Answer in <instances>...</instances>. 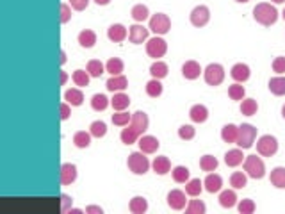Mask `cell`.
I'll list each match as a JSON object with an SVG mask.
<instances>
[{"instance_id": "f35d334b", "label": "cell", "mask_w": 285, "mask_h": 214, "mask_svg": "<svg viewBox=\"0 0 285 214\" xmlns=\"http://www.w3.org/2000/svg\"><path fill=\"white\" fill-rule=\"evenodd\" d=\"M72 78H73V82H75V86H78V88H86V86H89V78H91V75L88 73V70H75Z\"/></svg>"}, {"instance_id": "603a6c76", "label": "cell", "mask_w": 285, "mask_h": 214, "mask_svg": "<svg viewBox=\"0 0 285 214\" xmlns=\"http://www.w3.org/2000/svg\"><path fill=\"white\" fill-rule=\"evenodd\" d=\"M235 204H237V193H235V189H225V191L219 193V205L221 207L230 209Z\"/></svg>"}, {"instance_id": "7bdbcfd3", "label": "cell", "mask_w": 285, "mask_h": 214, "mask_svg": "<svg viewBox=\"0 0 285 214\" xmlns=\"http://www.w3.org/2000/svg\"><path fill=\"white\" fill-rule=\"evenodd\" d=\"M89 132H91V136L93 137H104L107 134V125H105V121L102 120H96L93 121L91 125H89Z\"/></svg>"}, {"instance_id": "ee69618b", "label": "cell", "mask_w": 285, "mask_h": 214, "mask_svg": "<svg viewBox=\"0 0 285 214\" xmlns=\"http://www.w3.org/2000/svg\"><path fill=\"white\" fill-rule=\"evenodd\" d=\"M132 121V115H129L127 111H116L113 115V123L118 127H127Z\"/></svg>"}, {"instance_id": "f6af8a7d", "label": "cell", "mask_w": 285, "mask_h": 214, "mask_svg": "<svg viewBox=\"0 0 285 214\" xmlns=\"http://www.w3.org/2000/svg\"><path fill=\"white\" fill-rule=\"evenodd\" d=\"M218 164H219L218 159L214 156H209V154L200 159V168H202L203 172H214V170L218 168Z\"/></svg>"}, {"instance_id": "4dcf8cb0", "label": "cell", "mask_w": 285, "mask_h": 214, "mask_svg": "<svg viewBox=\"0 0 285 214\" xmlns=\"http://www.w3.org/2000/svg\"><path fill=\"white\" fill-rule=\"evenodd\" d=\"M168 72H170V68H168V64L164 63V61H159L157 59L155 63L152 64L150 66V75H152V78H164L168 75Z\"/></svg>"}, {"instance_id": "cb8c5ba5", "label": "cell", "mask_w": 285, "mask_h": 214, "mask_svg": "<svg viewBox=\"0 0 285 214\" xmlns=\"http://www.w3.org/2000/svg\"><path fill=\"white\" fill-rule=\"evenodd\" d=\"M152 168H153V172L157 175H166V173L171 172V162L166 156L155 157V161L152 162Z\"/></svg>"}, {"instance_id": "816d5d0a", "label": "cell", "mask_w": 285, "mask_h": 214, "mask_svg": "<svg viewBox=\"0 0 285 214\" xmlns=\"http://www.w3.org/2000/svg\"><path fill=\"white\" fill-rule=\"evenodd\" d=\"M273 72L278 73V75H282V73H285V58L284 56H278V58H275V61H273Z\"/></svg>"}, {"instance_id": "db71d44e", "label": "cell", "mask_w": 285, "mask_h": 214, "mask_svg": "<svg viewBox=\"0 0 285 214\" xmlns=\"http://www.w3.org/2000/svg\"><path fill=\"white\" fill-rule=\"evenodd\" d=\"M68 4L72 5L75 11H84L89 5V0H70Z\"/></svg>"}, {"instance_id": "e0dca14e", "label": "cell", "mask_w": 285, "mask_h": 214, "mask_svg": "<svg viewBox=\"0 0 285 214\" xmlns=\"http://www.w3.org/2000/svg\"><path fill=\"white\" fill-rule=\"evenodd\" d=\"M129 86V80L125 75H111V78L105 82V88L113 91V93H119V91H125Z\"/></svg>"}, {"instance_id": "f546056e", "label": "cell", "mask_w": 285, "mask_h": 214, "mask_svg": "<svg viewBox=\"0 0 285 214\" xmlns=\"http://www.w3.org/2000/svg\"><path fill=\"white\" fill-rule=\"evenodd\" d=\"M202 191H203V182L200 178H189L186 182V193L189 195V196H192V198L200 196Z\"/></svg>"}, {"instance_id": "bcb514c9", "label": "cell", "mask_w": 285, "mask_h": 214, "mask_svg": "<svg viewBox=\"0 0 285 214\" xmlns=\"http://www.w3.org/2000/svg\"><path fill=\"white\" fill-rule=\"evenodd\" d=\"M244 95H246V89L241 82H235L228 88V97L232 100H244Z\"/></svg>"}, {"instance_id": "7c38bea8", "label": "cell", "mask_w": 285, "mask_h": 214, "mask_svg": "<svg viewBox=\"0 0 285 214\" xmlns=\"http://www.w3.org/2000/svg\"><path fill=\"white\" fill-rule=\"evenodd\" d=\"M148 32H150V29L135 23V25L129 27V41L134 43V45H141L143 41H148Z\"/></svg>"}, {"instance_id": "30bf717a", "label": "cell", "mask_w": 285, "mask_h": 214, "mask_svg": "<svg viewBox=\"0 0 285 214\" xmlns=\"http://www.w3.org/2000/svg\"><path fill=\"white\" fill-rule=\"evenodd\" d=\"M189 18H191V23L194 27H203V25H207L209 20H210V11H209L207 5H196V7L191 11Z\"/></svg>"}, {"instance_id": "5bb4252c", "label": "cell", "mask_w": 285, "mask_h": 214, "mask_svg": "<svg viewBox=\"0 0 285 214\" xmlns=\"http://www.w3.org/2000/svg\"><path fill=\"white\" fill-rule=\"evenodd\" d=\"M127 36H129V31H127V27L121 25V23H113V25L107 29V38L114 43L125 41Z\"/></svg>"}, {"instance_id": "4316f807", "label": "cell", "mask_w": 285, "mask_h": 214, "mask_svg": "<svg viewBox=\"0 0 285 214\" xmlns=\"http://www.w3.org/2000/svg\"><path fill=\"white\" fill-rule=\"evenodd\" d=\"M111 105L114 107V111H125L130 105V97L129 95H125L123 91L114 93L113 100H111Z\"/></svg>"}, {"instance_id": "60d3db41", "label": "cell", "mask_w": 285, "mask_h": 214, "mask_svg": "<svg viewBox=\"0 0 285 214\" xmlns=\"http://www.w3.org/2000/svg\"><path fill=\"white\" fill-rule=\"evenodd\" d=\"M86 70H88V73L91 77H100L105 72V64L100 59H91L88 63V66H86Z\"/></svg>"}, {"instance_id": "94428289", "label": "cell", "mask_w": 285, "mask_h": 214, "mask_svg": "<svg viewBox=\"0 0 285 214\" xmlns=\"http://www.w3.org/2000/svg\"><path fill=\"white\" fill-rule=\"evenodd\" d=\"M271 2H275V4H284L285 0H271Z\"/></svg>"}, {"instance_id": "6125c7cd", "label": "cell", "mask_w": 285, "mask_h": 214, "mask_svg": "<svg viewBox=\"0 0 285 214\" xmlns=\"http://www.w3.org/2000/svg\"><path fill=\"white\" fill-rule=\"evenodd\" d=\"M235 2H239V4H246V2H249V0H235Z\"/></svg>"}, {"instance_id": "d4e9b609", "label": "cell", "mask_w": 285, "mask_h": 214, "mask_svg": "<svg viewBox=\"0 0 285 214\" xmlns=\"http://www.w3.org/2000/svg\"><path fill=\"white\" fill-rule=\"evenodd\" d=\"M271 184L278 189H285V168L284 166H276L271 170Z\"/></svg>"}, {"instance_id": "ab89813d", "label": "cell", "mask_w": 285, "mask_h": 214, "mask_svg": "<svg viewBox=\"0 0 285 214\" xmlns=\"http://www.w3.org/2000/svg\"><path fill=\"white\" fill-rule=\"evenodd\" d=\"M146 95L152 97V98H157V97H161L162 95V84L159 78H152L146 82Z\"/></svg>"}, {"instance_id": "e575fe53", "label": "cell", "mask_w": 285, "mask_h": 214, "mask_svg": "<svg viewBox=\"0 0 285 214\" xmlns=\"http://www.w3.org/2000/svg\"><path fill=\"white\" fill-rule=\"evenodd\" d=\"M246 184H248V175L243 172H233L230 175V186L233 189H243L246 188Z\"/></svg>"}, {"instance_id": "91938a15", "label": "cell", "mask_w": 285, "mask_h": 214, "mask_svg": "<svg viewBox=\"0 0 285 214\" xmlns=\"http://www.w3.org/2000/svg\"><path fill=\"white\" fill-rule=\"evenodd\" d=\"M95 2H96L98 5H107L111 2V0H95Z\"/></svg>"}, {"instance_id": "836d02e7", "label": "cell", "mask_w": 285, "mask_h": 214, "mask_svg": "<svg viewBox=\"0 0 285 214\" xmlns=\"http://www.w3.org/2000/svg\"><path fill=\"white\" fill-rule=\"evenodd\" d=\"M130 15H132V18H134L137 23H143L145 20H148V16H150V11H148V7L143 4H137L132 7V11H130Z\"/></svg>"}, {"instance_id": "83f0119b", "label": "cell", "mask_w": 285, "mask_h": 214, "mask_svg": "<svg viewBox=\"0 0 285 214\" xmlns=\"http://www.w3.org/2000/svg\"><path fill=\"white\" fill-rule=\"evenodd\" d=\"M129 209H130V213H134V214L146 213V211H148V200H146L145 196H134V198L130 200Z\"/></svg>"}, {"instance_id": "681fc988", "label": "cell", "mask_w": 285, "mask_h": 214, "mask_svg": "<svg viewBox=\"0 0 285 214\" xmlns=\"http://www.w3.org/2000/svg\"><path fill=\"white\" fill-rule=\"evenodd\" d=\"M194 136H196V129L192 125H182L178 129V137L184 139V141H191Z\"/></svg>"}, {"instance_id": "7402d4cb", "label": "cell", "mask_w": 285, "mask_h": 214, "mask_svg": "<svg viewBox=\"0 0 285 214\" xmlns=\"http://www.w3.org/2000/svg\"><path fill=\"white\" fill-rule=\"evenodd\" d=\"M189 118H191L194 123H203V121H207V118H209V109L203 104L192 105L191 111H189Z\"/></svg>"}, {"instance_id": "7a4b0ae2", "label": "cell", "mask_w": 285, "mask_h": 214, "mask_svg": "<svg viewBox=\"0 0 285 214\" xmlns=\"http://www.w3.org/2000/svg\"><path fill=\"white\" fill-rule=\"evenodd\" d=\"M253 18L257 23H260V25L271 27V25H275L276 20H278V11H276L275 5H271L269 2H260V4L255 5Z\"/></svg>"}, {"instance_id": "c3c4849f", "label": "cell", "mask_w": 285, "mask_h": 214, "mask_svg": "<svg viewBox=\"0 0 285 214\" xmlns=\"http://www.w3.org/2000/svg\"><path fill=\"white\" fill-rule=\"evenodd\" d=\"M237 209H239V213L241 214H251V213H255L257 205H255V202L251 198H244V200L239 202Z\"/></svg>"}, {"instance_id": "7dc6e473", "label": "cell", "mask_w": 285, "mask_h": 214, "mask_svg": "<svg viewBox=\"0 0 285 214\" xmlns=\"http://www.w3.org/2000/svg\"><path fill=\"white\" fill-rule=\"evenodd\" d=\"M205 211H207V207L202 200H189V204L186 205L187 214H203Z\"/></svg>"}, {"instance_id": "2e32d148", "label": "cell", "mask_w": 285, "mask_h": 214, "mask_svg": "<svg viewBox=\"0 0 285 214\" xmlns=\"http://www.w3.org/2000/svg\"><path fill=\"white\" fill-rule=\"evenodd\" d=\"M137 143H139V150L143 154H155L159 150V146H161V143H159L155 136H141Z\"/></svg>"}, {"instance_id": "be15d7a7", "label": "cell", "mask_w": 285, "mask_h": 214, "mask_svg": "<svg viewBox=\"0 0 285 214\" xmlns=\"http://www.w3.org/2000/svg\"><path fill=\"white\" fill-rule=\"evenodd\" d=\"M282 116L285 118V104H284V107H282Z\"/></svg>"}, {"instance_id": "44dd1931", "label": "cell", "mask_w": 285, "mask_h": 214, "mask_svg": "<svg viewBox=\"0 0 285 214\" xmlns=\"http://www.w3.org/2000/svg\"><path fill=\"white\" fill-rule=\"evenodd\" d=\"M64 100H66L68 104L73 105V107H78V105H82L84 102V93L80 88H70L64 91Z\"/></svg>"}, {"instance_id": "6da1fadb", "label": "cell", "mask_w": 285, "mask_h": 214, "mask_svg": "<svg viewBox=\"0 0 285 214\" xmlns=\"http://www.w3.org/2000/svg\"><path fill=\"white\" fill-rule=\"evenodd\" d=\"M148 125H150V120H148V115L145 111H135L132 115V121L125 127L119 137L125 145H132V143L139 141V137L148 131Z\"/></svg>"}, {"instance_id": "9c48e42d", "label": "cell", "mask_w": 285, "mask_h": 214, "mask_svg": "<svg viewBox=\"0 0 285 214\" xmlns=\"http://www.w3.org/2000/svg\"><path fill=\"white\" fill-rule=\"evenodd\" d=\"M257 152L264 157L275 156L276 152H278V141H276V137L271 136V134L260 136L259 141H257Z\"/></svg>"}, {"instance_id": "ac0fdd59", "label": "cell", "mask_w": 285, "mask_h": 214, "mask_svg": "<svg viewBox=\"0 0 285 214\" xmlns=\"http://www.w3.org/2000/svg\"><path fill=\"white\" fill-rule=\"evenodd\" d=\"M203 188L209 193H219L223 188V178L219 177L218 173H209L207 178L203 180Z\"/></svg>"}, {"instance_id": "5b68a950", "label": "cell", "mask_w": 285, "mask_h": 214, "mask_svg": "<svg viewBox=\"0 0 285 214\" xmlns=\"http://www.w3.org/2000/svg\"><path fill=\"white\" fill-rule=\"evenodd\" d=\"M244 172L251 178H262L266 175V164L264 161L257 156H248L244 159Z\"/></svg>"}, {"instance_id": "ffe728a7", "label": "cell", "mask_w": 285, "mask_h": 214, "mask_svg": "<svg viewBox=\"0 0 285 214\" xmlns=\"http://www.w3.org/2000/svg\"><path fill=\"white\" fill-rule=\"evenodd\" d=\"M244 154H243V148H233V150H228L225 154V162H227V166L230 168H235L239 164H243L244 162Z\"/></svg>"}, {"instance_id": "4fadbf2b", "label": "cell", "mask_w": 285, "mask_h": 214, "mask_svg": "<svg viewBox=\"0 0 285 214\" xmlns=\"http://www.w3.org/2000/svg\"><path fill=\"white\" fill-rule=\"evenodd\" d=\"M59 180L62 186H70L75 182L77 180V166L72 162H64L61 166V172H59Z\"/></svg>"}, {"instance_id": "d6986e66", "label": "cell", "mask_w": 285, "mask_h": 214, "mask_svg": "<svg viewBox=\"0 0 285 214\" xmlns=\"http://www.w3.org/2000/svg\"><path fill=\"white\" fill-rule=\"evenodd\" d=\"M202 72H203L202 66H200V63H196V61H186V63L182 64V75H184L187 80L198 78Z\"/></svg>"}, {"instance_id": "680465c9", "label": "cell", "mask_w": 285, "mask_h": 214, "mask_svg": "<svg viewBox=\"0 0 285 214\" xmlns=\"http://www.w3.org/2000/svg\"><path fill=\"white\" fill-rule=\"evenodd\" d=\"M64 63H66V52L61 50V64H64Z\"/></svg>"}, {"instance_id": "9a60e30c", "label": "cell", "mask_w": 285, "mask_h": 214, "mask_svg": "<svg viewBox=\"0 0 285 214\" xmlns=\"http://www.w3.org/2000/svg\"><path fill=\"white\" fill-rule=\"evenodd\" d=\"M230 75H232V78L235 80V82H246V80L249 78V75H251V70H249L248 64L237 63L232 66Z\"/></svg>"}, {"instance_id": "3957f363", "label": "cell", "mask_w": 285, "mask_h": 214, "mask_svg": "<svg viewBox=\"0 0 285 214\" xmlns=\"http://www.w3.org/2000/svg\"><path fill=\"white\" fill-rule=\"evenodd\" d=\"M127 166H129L130 172L135 173V175H145V173L150 170V161H148V157H146L143 152H132L129 156Z\"/></svg>"}, {"instance_id": "1f68e13d", "label": "cell", "mask_w": 285, "mask_h": 214, "mask_svg": "<svg viewBox=\"0 0 285 214\" xmlns=\"http://www.w3.org/2000/svg\"><path fill=\"white\" fill-rule=\"evenodd\" d=\"M91 132H86V131H78L73 134V145L77 146V148H88L91 145Z\"/></svg>"}, {"instance_id": "484cf974", "label": "cell", "mask_w": 285, "mask_h": 214, "mask_svg": "<svg viewBox=\"0 0 285 214\" xmlns=\"http://www.w3.org/2000/svg\"><path fill=\"white\" fill-rule=\"evenodd\" d=\"M78 43H80V47H84V48H93L95 43H96V32L91 31V29H84V31L78 34Z\"/></svg>"}, {"instance_id": "f907efd6", "label": "cell", "mask_w": 285, "mask_h": 214, "mask_svg": "<svg viewBox=\"0 0 285 214\" xmlns=\"http://www.w3.org/2000/svg\"><path fill=\"white\" fill-rule=\"evenodd\" d=\"M72 5L66 4V2H62L61 4V21L62 23H68V21L72 20Z\"/></svg>"}, {"instance_id": "f5cc1de1", "label": "cell", "mask_w": 285, "mask_h": 214, "mask_svg": "<svg viewBox=\"0 0 285 214\" xmlns=\"http://www.w3.org/2000/svg\"><path fill=\"white\" fill-rule=\"evenodd\" d=\"M61 204H62V207H61L62 213H68V211L72 209L73 198H72V196H70V195L62 193V195H61Z\"/></svg>"}, {"instance_id": "f1b7e54d", "label": "cell", "mask_w": 285, "mask_h": 214, "mask_svg": "<svg viewBox=\"0 0 285 214\" xmlns=\"http://www.w3.org/2000/svg\"><path fill=\"white\" fill-rule=\"evenodd\" d=\"M239 136V127L233 125V123H228L221 129V139L225 143H235Z\"/></svg>"}, {"instance_id": "d590c367", "label": "cell", "mask_w": 285, "mask_h": 214, "mask_svg": "<svg viewBox=\"0 0 285 214\" xmlns=\"http://www.w3.org/2000/svg\"><path fill=\"white\" fill-rule=\"evenodd\" d=\"M171 175H173V180H175L176 184H186L187 180H189V168L186 166H175L173 170H171Z\"/></svg>"}, {"instance_id": "e7e4bbea", "label": "cell", "mask_w": 285, "mask_h": 214, "mask_svg": "<svg viewBox=\"0 0 285 214\" xmlns=\"http://www.w3.org/2000/svg\"><path fill=\"white\" fill-rule=\"evenodd\" d=\"M282 16H284V20H285V9H284V13H282Z\"/></svg>"}, {"instance_id": "6f0895ef", "label": "cell", "mask_w": 285, "mask_h": 214, "mask_svg": "<svg viewBox=\"0 0 285 214\" xmlns=\"http://www.w3.org/2000/svg\"><path fill=\"white\" fill-rule=\"evenodd\" d=\"M68 80V73L66 72H61V86H64Z\"/></svg>"}, {"instance_id": "277c9868", "label": "cell", "mask_w": 285, "mask_h": 214, "mask_svg": "<svg viewBox=\"0 0 285 214\" xmlns=\"http://www.w3.org/2000/svg\"><path fill=\"white\" fill-rule=\"evenodd\" d=\"M255 137H257V129L251 123H243V125H239V136L235 145L239 148H243V150H248V148L253 146Z\"/></svg>"}, {"instance_id": "8992f818", "label": "cell", "mask_w": 285, "mask_h": 214, "mask_svg": "<svg viewBox=\"0 0 285 214\" xmlns=\"http://www.w3.org/2000/svg\"><path fill=\"white\" fill-rule=\"evenodd\" d=\"M148 29L152 32H155L157 36H164L168 34L171 29V20L170 16L164 15V13H157L150 18V23H148Z\"/></svg>"}, {"instance_id": "11a10c76", "label": "cell", "mask_w": 285, "mask_h": 214, "mask_svg": "<svg viewBox=\"0 0 285 214\" xmlns=\"http://www.w3.org/2000/svg\"><path fill=\"white\" fill-rule=\"evenodd\" d=\"M72 115V109H70V104L68 102H62L61 104V120H68Z\"/></svg>"}, {"instance_id": "8fae6325", "label": "cell", "mask_w": 285, "mask_h": 214, "mask_svg": "<svg viewBox=\"0 0 285 214\" xmlns=\"http://www.w3.org/2000/svg\"><path fill=\"white\" fill-rule=\"evenodd\" d=\"M166 200H168V205H170L171 209L180 211V209H184L187 204V193H184V191H180V189H171L170 193H168Z\"/></svg>"}, {"instance_id": "d6a6232c", "label": "cell", "mask_w": 285, "mask_h": 214, "mask_svg": "<svg viewBox=\"0 0 285 214\" xmlns=\"http://www.w3.org/2000/svg\"><path fill=\"white\" fill-rule=\"evenodd\" d=\"M269 91L276 97H284L285 95V77L278 75V77H273L269 80Z\"/></svg>"}, {"instance_id": "9f6ffc18", "label": "cell", "mask_w": 285, "mask_h": 214, "mask_svg": "<svg viewBox=\"0 0 285 214\" xmlns=\"http://www.w3.org/2000/svg\"><path fill=\"white\" fill-rule=\"evenodd\" d=\"M86 213L88 214H102L104 213V209L98 207V205H89V207H86Z\"/></svg>"}, {"instance_id": "b9f144b4", "label": "cell", "mask_w": 285, "mask_h": 214, "mask_svg": "<svg viewBox=\"0 0 285 214\" xmlns=\"http://www.w3.org/2000/svg\"><path fill=\"white\" fill-rule=\"evenodd\" d=\"M107 105H109V98H107L104 93L93 95V98H91V107H93L95 111H105L107 109Z\"/></svg>"}, {"instance_id": "52a82bcc", "label": "cell", "mask_w": 285, "mask_h": 214, "mask_svg": "<svg viewBox=\"0 0 285 214\" xmlns=\"http://www.w3.org/2000/svg\"><path fill=\"white\" fill-rule=\"evenodd\" d=\"M203 78L209 86H219L225 80V68L218 63H210L203 70Z\"/></svg>"}, {"instance_id": "8d00e7d4", "label": "cell", "mask_w": 285, "mask_h": 214, "mask_svg": "<svg viewBox=\"0 0 285 214\" xmlns=\"http://www.w3.org/2000/svg\"><path fill=\"white\" fill-rule=\"evenodd\" d=\"M125 64L119 58H111L107 63H105V72H109L111 75H121Z\"/></svg>"}, {"instance_id": "74e56055", "label": "cell", "mask_w": 285, "mask_h": 214, "mask_svg": "<svg viewBox=\"0 0 285 214\" xmlns=\"http://www.w3.org/2000/svg\"><path fill=\"white\" fill-rule=\"evenodd\" d=\"M257 111H259V104L255 98H244L241 102V113L244 116H253L257 115Z\"/></svg>"}, {"instance_id": "ba28073f", "label": "cell", "mask_w": 285, "mask_h": 214, "mask_svg": "<svg viewBox=\"0 0 285 214\" xmlns=\"http://www.w3.org/2000/svg\"><path fill=\"white\" fill-rule=\"evenodd\" d=\"M168 52V43L164 38L161 36H155V38H150L148 41H146V54L153 59H159V58H164V54Z\"/></svg>"}]
</instances>
